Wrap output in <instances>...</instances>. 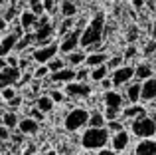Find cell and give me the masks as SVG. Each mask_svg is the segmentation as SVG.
Returning a JSON list of instances; mask_svg holds the SVG:
<instances>
[{"instance_id":"cell-8","label":"cell","mask_w":156,"mask_h":155,"mask_svg":"<svg viewBox=\"0 0 156 155\" xmlns=\"http://www.w3.org/2000/svg\"><path fill=\"white\" fill-rule=\"evenodd\" d=\"M20 78H22V72H20V68H10L8 66L6 70L0 72V92H2L4 88H16L20 81Z\"/></svg>"},{"instance_id":"cell-50","label":"cell","mask_w":156,"mask_h":155,"mask_svg":"<svg viewBox=\"0 0 156 155\" xmlns=\"http://www.w3.org/2000/svg\"><path fill=\"white\" fill-rule=\"evenodd\" d=\"M22 155H36V145H28L26 151H24Z\"/></svg>"},{"instance_id":"cell-12","label":"cell","mask_w":156,"mask_h":155,"mask_svg":"<svg viewBox=\"0 0 156 155\" xmlns=\"http://www.w3.org/2000/svg\"><path fill=\"white\" fill-rule=\"evenodd\" d=\"M129 143H130V135H129V131H121V133H115V135H111V149H113L115 153H121V151H125L126 147H129Z\"/></svg>"},{"instance_id":"cell-46","label":"cell","mask_w":156,"mask_h":155,"mask_svg":"<svg viewBox=\"0 0 156 155\" xmlns=\"http://www.w3.org/2000/svg\"><path fill=\"white\" fill-rule=\"evenodd\" d=\"M14 16H16V6H10V8H8V12L2 16V18L6 20V22H10V20H14Z\"/></svg>"},{"instance_id":"cell-51","label":"cell","mask_w":156,"mask_h":155,"mask_svg":"<svg viewBox=\"0 0 156 155\" xmlns=\"http://www.w3.org/2000/svg\"><path fill=\"white\" fill-rule=\"evenodd\" d=\"M97 155H117V153H115L113 149H107L105 147V149H101V151H97Z\"/></svg>"},{"instance_id":"cell-31","label":"cell","mask_w":156,"mask_h":155,"mask_svg":"<svg viewBox=\"0 0 156 155\" xmlns=\"http://www.w3.org/2000/svg\"><path fill=\"white\" fill-rule=\"evenodd\" d=\"M46 93L51 97V101H53V104H63V101H65V93H63V92H59V89H55V88L48 89Z\"/></svg>"},{"instance_id":"cell-29","label":"cell","mask_w":156,"mask_h":155,"mask_svg":"<svg viewBox=\"0 0 156 155\" xmlns=\"http://www.w3.org/2000/svg\"><path fill=\"white\" fill-rule=\"evenodd\" d=\"M32 76H34V80H46L48 76H50V68L48 66H36V68H32Z\"/></svg>"},{"instance_id":"cell-54","label":"cell","mask_w":156,"mask_h":155,"mask_svg":"<svg viewBox=\"0 0 156 155\" xmlns=\"http://www.w3.org/2000/svg\"><path fill=\"white\" fill-rule=\"evenodd\" d=\"M40 155H57V153L53 151V149H50V151H44V153H40Z\"/></svg>"},{"instance_id":"cell-9","label":"cell","mask_w":156,"mask_h":155,"mask_svg":"<svg viewBox=\"0 0 156 155\" xmlns=\"http://www.w3.org/2000/svg\"><path fill=\"white\" fill-rule=\"evenodd\" d=\"M113 85H129L130 80H134V66H121L111 76Z\"/></svg>"},{"instance_id":"cell-7","label":"cell","mask_w":156,"mask_h":155,"mask_svg":"<svg viewBox=\"0 0 156 155\" xmlns=\"http://www.w3.org/2000/svg\"><path fill=\"white\" fill-rule=\"evenodd\" d=\"M53 34H55V28H53V24L38 26V28L34 30L36 48H38V46H50V44H53Z\"/></svg>"},{"instance_id":"cell-6","label":"cell","mask_w":156,"mask_h":155,"mask_svg":"<svg viewBox=\"0 0 156 155\" xmlns=\"http://www.w3.org/2000/svg\"><path fill=\"white\" fill-rule=\"evenodd\" d=\"M81 32L83 30H79V28H75V30H71L69 34H65L63 38H61V42H59V52L61 54H71V52H75L77 48L81 46Z\"/></svg>"},{"instance_id":"cell-56","label":"cell","mask_w":156,"mask_h":155,"mask_svg":"<svg viewBox=\"0 0 156 155\" xmlns=\"http://www.w3.org/2000/svg\"><path fill=\"white\" fill-rule=\"evenodd\" d=\"M2 38H4V36H2V34H0V42H2Z\"/></svg>"},{"instance_id":"cell-33","label":"cell","mask_w":156,"mask_h":155,"mask_svg":"<svg viewBox=\"0 0 156 155\" xmlns=\"http://www.w3.org/2000/svg\"><path fill=\"white\" fill-rule=\"evenodd\" d=\"M122 62H125V58H122V56H111V58H109V62H107V68L115 72V70H119L121 66H125Z\"/></svg>"},{"instance_id":"cell-49","label":"cell","mask_w":156,"mask_h":155,"mask_svg":"<svg viewBox=\"0 0 156 155\" xmlns=\"http://www.w3.org/2000/svg\"><path fill=\"white\" fill-rule=\"evenodd\" d=\"M101 85L105 88V92H109V89H113V80H111V78H107V80L101 81Z\"/></svg>"},{"instance_id":"cell-39","label":"cell","mask_w":156,"mask_h":155,"mask_svg":"<svg viewBox=\"0 0 156 155\" xmlns=\"http://www.w3.org/2000/svg\"><path fill=\"white\" fill-rule=\"evenodd\" d=\"M28 117H32L34 121H38V123H40V121H44V117H46V113H42V112H40L38 108H32L30 112H28Z\"/></svg>"},{"instance_id":"cell-38","label":"cell","mask_w":156,"mask_h":155,"mask_svg":"<svg viewBox=\"0 0 156 155\" xmlns=\"http://www.w3.org/2000/svg\"><path fill=\"white\" fill-rule=\"evenodd\" d=\"M16 96H18V89H16V88H4L2 92H0V97H2V100H6V101L14 100Z\"/></svg>"},{"instance_id":"cell-4","label":"cell","mask_w":156,"mask_h":155,"mask_svg":"<svg viewBox=\"0 0 156 155\" xmlns=\"http://www.w3.org/2000/svg\"><path fill=\"white\" fill-rule=\"evenodd\" d=\"M130 131H133V135L140 137V139H150L156 133V121L148 115L138 117V119L130 121Z\"/></svg>"},{"instance_id":"cell-10","label":"cell","mask_w":156,"mask_h":155,"mask_svg":"<svg viewBox=\"0 0 156 155\" xmlns=\"http://www.w3.org/2000/svg\"><path fill=\"white\" fill-rule=\"evenodd\" d=\"M63 93L67 97H89L91 96V85L81 84V81H71V84L65 85Z\"/></svg>"},{"instance_id":"cell-53","label":"cell","mask_w":156,"mask_h":155,"mask_svg":"<svg viewBox=\"0 0 156 155\" xmlns=\"http://www.w3.org/2000/svg\"><path fill=\"white\" fill-rule=\"evenodd\" d=\"M8 68V62H6V58H0V72L2 70H6Z\"/></svg>"},{"instance_id":"cell-34","label":"cell","mask_w":156,"mask_h":155,"mask_svg":"<svg viewBox=\"0 0 156 155\" xmlns=\"http://www.w3.org/2000/svg\"><path fill=\"white\" fill-rule=\"evenodd\" d=\"M121 109H111V108H105V112H103V115H105V119H107V123L109 121H117V119H121Z\"/></svg>"},{"instance_id":"cell-23","label":"cell","mask_w":156,"mask_h":155,"mask_svg":"<svg viewBox=\"0 0 156 155\" xmlns=\"http://www.w3.org/2000/svg\"><path fill=\"white\" fill-rule=\"evenodd\" d=\"M87 127H93V129H103V127H107V119H105L103 112L93 109V112L89 113V123H87Z\"/></svg>"},{"instance_id":"cell-21","label":"cell","mask_w":156,"mask_h":155,"mask_svg":"<svg viewBox=\"0 0 156 155\" xmlns=\"http://www.w3.org/2000/svg\"><path fill=\"white\" fill-rule=\"evenodd\" d=\"M134 155H156V141L154 139H140L134 147Z\"/></svg>"},{"instance_id":"cell-18","label":"cell","mask_w":156,"mask_h":155,"mask_svg":"<svg viewBox=\"0 0 156 155\" xmlns=\"http://www.w3.org/2000/svg\"><path fill=\"white\" fill-rule=\"evenodd\" d=\"M18 131L22 133V135H36V133L40 131V123L34 121L32 117H22L20 123H18Z\"/></svg>"},{"instance_id":"cell-2","label":"cell","mask_w":156,"mask_h":155,"mask_svg":"<svg viewBox=\"0 0 156 155\" xmlns=\"http://www.w3.org/2000/svg\"><path fill=\"white\" fill-rule=\"evenodd\" d=\"M111 141V133L107 131V127L103 129H93V127H87L81 135V145L89 151H101L105 149V145Z\"/></svg>"},{"instance_id":"cell-26","label":"cell","mask_w":156,"mask_h":155,"mask_svg":"<svg viewBox=\"0 0 156 155\" xmlns=\"http://www.w3.org/2000/svg\"><path fill=\"white\" fill-rule=\"evenodd\" d=\"M18 123H20V119H18V113H16V112L2 113V125H4V127L14 129V127H18Z\"/></svg>"},{"instance_id":"cell-40","label":"cell","mask_w":156,"mask_h":155,"mask_svg":"<svg viewBox=\"0 0 156 155\" xmlns=\"http://www.w3.org/2000/svg\"><path fill=\"white\" fill-rule=\"evenodd\" d=\"M136 38H138V28L136 26H130V30L126 32V42L134 44V42H136Z\"/></svg>"},{"instance_id":"cell-11","label":"cell","mask_w":156,"mask_h":155,"mask_svg":"<svg viewBox=\"0 0 156 155\" xmlns=\"http://www.w3.org/2000/svg\"><path fill=\"white\" fill-rule=\"evenodd\" d=\"M50 81L53 85H57V84L67 85L71 81H75V70L73 68H63V70L55 72V74H50Z\"/></svg>"},{"instance_id":"cell-28","label":"cell","mask_w":156,"mask_h":155,"mask_svg":"<svg viewBox=\"0 0 156 155\" xmlns=\"http://www.w3.org/2000/svg\"><path fill=\"white\" fill-rule=\"evenodd\" d=\"M85 60H87V54H85V52H71V54H67L69 66H81V64H85Z\"/></svg>"},{"instance_id":"cell-13","label":"cell","mask_w":156,"mask_h":155,"mask_svg":"<svg viewBox=\"0 0 156 155\" xmlns=\"http://www.w3.org/2000/svg\"><path fill=\"white\" fill-rule=\"evenodd\" d=\"M103 101H105V108H111V109H122V104H125V96H121L119 92L115 89H109V92L103 93Z\"/></svg>"},{"instance_id":"cell-57","label":"cell","mask_w":156,"mask_h":155,"mask_svg":"<svg viewBox=\"0 0 156 155\" xmlns=\"http://www.w3.org/2000/svg\"><path fill=\"white\" fill-rule=\"evenodd\" d=\"M85 2H93V0H85Z\"/></svg>"},{"instance_id":"cell-37","label":"cell","mask_w":156,"mask_h":155,"mask_svg":"<svg viewBox=\"0 0 156 155\" xmlns=\"http://www.w3.org/2000/svg\"><path fill=\"white\" fill-rule=\"evenodd\" d=\"M30 10L34 12L36 16H44V4H42V0H30Z\"/></svg>"},{"instance_id":"cell-36","label":"cell","mask_w":156,"mask_h":155,"mask_svg":"<svg viewBox=\"0 0 156 155\" xmlns=\"http://www.w3.org/2000/svg\"><path fill=\"white\" fill-rule=\"evenodd\" d=\"M71 26H73V18H63V22H61V26H59V30H57V34L63 38L65 34H69V32H71Z\"/></svg>"},{"instance_id":"cell-43","label":"cell","mask_w":156,"mask_h":155,"mask_svg":"<svg viewBox=\"0 0 156 155\" xmlns=\"http://www.w3.org/2000/svg\"><path fill=\"white\" fill-rule=\"evenodd\" d=\"M10 135H12V133H10V129H8V127H4V125L0 123V141H8V139H10Z\"/></svg>"},{"instance_id":"cell-42","label":"cell","mask_w":156,"mask_h":155,"mask_svg":"<svg viewBox=\"0 0 156 155\" xmlns=\"http://www.w3.org/2000/svg\"><path fill=\"white\" fill-rule=\"evenodd\" d=\"M22 96H16L14 100H10V101H6L8 104V108H10V112H16V109H20V105H22Z\"/></svg>"},{"instance_id":"cell-52","label":"cell","mask_w":156,"mask_h":155,"mask_svg":"<svg viewBox=\"0 0 156 155\" xmlns=\"http://www.w3.org/2000/svg\"><path fill=\"white\" fill-rule=\"evenodd\" d=\"M6 24H8V22H6V20L2 18V16H0V34H2V32L6 30Z\"/></svg>"},{"instance_id":"cell-32","label":"cell","mask_w":156,"mask_h":155,"mask_svg":"<svg viewBox=\"0 0 156 155\" xmlns=\"http://www.w3.org/2000/svg\"><path fill=\"white\" fill-rule=\"evenodd\" d=\"M48 68H50V74H55V72L63 70V68H67V66H65V60H61V58H53L51 62L48 64Z\"/></svg>"},{"instance_id":"cell-14","label":"cell","mask_w":156,"mask_h":155,"mask_svg":"<svg viewBox=\"0 0 156 155\" xmlns=\"http://www.w3.org/2000/svg\"><path fill=\"white\" fill-rule=\"evenodd\" d=\"M20 24H22L24 34H30V32H34L36 28H38V16L32 10H24L22 14H20Z\"/></svg>"},{"instance_id":"cell-30","label":"cell","mask_w":156,"mask_h":155,"mask_svg":"<svg viewBox=\"0 0 156 155\" xmlns=\"http://www.w3.org/2000/svg\"><path fill=\"white\" fill-rule=\"evenodd\" d=\"M107 131H109L111 135H115V133H121V131H125V123H122L121 119L109 121V123H107Z\"/></svg>"},{"instance_id":"cell-55","label":"cell","mask_w":156,"mask_h":155,"mask_svg":"<svg viewBox=\"0 0 156 155\" xmlns=\"http://www.w3.org/2000/svg\"><path fill=\"white\" fill-rule=\"evenodd\" d=\"M152 38L156 40V22H154V26H152Z\"/></svg>"},{"instance_id":"cell-22","label":"cell","mask_w":156,"mask_h":155,"mask_svg":"<svg viewBox=\"0 0 156 155\" xmlns=\"http://www.w3.org/2000/svg\"><path fill=\"white\" fill-rule=\"evenodd\" d=\"M150 78H154L150 64H138V66H134V80H136V81L142 84V81L150 80Z\"/></svg>"},{"instance_id":"cell-24","label":"cell","mask_w":156,"mask_h":155,"mask_svg":"<svg viewBox=\"0 0 156 155\" xmlns=\"http://www.w3.org/2000/svg\"><path fill=\"white\" fill-rule=\"evenodd\" d=\"M53 105H55V104L51 101V97L48 96V93H42V96L36 97V108H38L42 113H50L53 109Z\"/></svg>"},{"instance_id":"cell-47","label":"cell","mask_w":156,"mask_h":155,"mask_svg":"<svg viewBox=\"0 0 156 155\" xmlns=\"http://www.w3.org/2000/svg\"><path fill=\"white\" fill-rule=\"evenodd\" d=\"M44 4V12H53V4H55V0H42Z\"/></svg>"},{"instance_id":"cell-45","label":"cell","mask_w":156,"mask_h":155,"mask_svg":"<svg viewBox=\"0 0 156 155\" xmlns=\"http://www.w3.org/2000/svg\"><path fill=\"white\" fill-rule=\"evenodd\" d=\"M154 50H156V40H150V42L144 46V56H150Z\"/></svg>"},{"instance_id":"cell-25","label":"cell","mask_w":156,"mask_h":155,"mask_svg":"<svg viewBox=\"0 0 156 155\" xmlns=\"http://www.w3.org/2000/svg\"><path fill=\"white\" fill-rule=\"evenodd\" d=\"M59 10H61V16H63V18H75V14H77V4L73 2V0H63Z\"/></svg>"},{"instance_id":"cell-48","label":"cell","mask_w":156,"mask_h":155,"mask_svg":"<svg viewBox=\"0 0 156 155\" xmlns=\"http://www.w3.org/2000/svg\"><path fill=\"white\" fill-rule=\"evenodd\" d=\"M130 4H133L134 10H142L144 8V0H130Z\"/></svg>"},{"instance_id":"cell-35","label":"cell","mask_w":156,"mask_h":155,"mask_svg":"<svg viewBox=\"0 0 156 155\" xmlns=\"http://www.w3.org/2000/svg\"><path fill=\"white\" fill-rule=\"evenodd\" d=\"M89 76H91V70H89V68H79V70H75V81L87 84Z\"/></svg>"},{"instance_id":"cell-20","label":"cell","mask_w":156,"mask_h":155,"mask_svg":"<svg viewBox=\"0 0 156 155\" xmlns=\"http://www.w3.org/2000/svg\"><path fill=\"white\" fill-rule=\"evenodd\" d=\"M111 56H107L105 52H95V54H87V60H85V66L87 68H99V66H107Z\"/></svg>"},{"instance_id":"cell-17","label":"cell","mask_w":156,"mask_h":155,"mask_svg":"<svg viewBox=\"0 0 156 155\" xmlns=\"http://www.w3.org/2000/svg\"><path fill=\"white\" fill-rule=\"evenodd\" d=\"M144 115H148V113H146V109L142 108L140 104H136V105H126V108L122 109V113H121V119H130V121H134V119H138V117H144Z\"/></svg>"},{"instance_id":"cell-1","label":"cell","mask_w":156,"mask_h":155,"mask_svg":"<svg viewBox=\"0 0 156 155\" xmlns=\"http://www.w3.org/2000/svg\"><path fill=\"white\" fill-rule=\"evenodd\" d=\"M105 12H97L95 16L91 18V22L83 28L81 32V48H89L93 44H99L103 42L105 38Z\"/></svg>"},{"instance_id":"cell-3","label":"cell","mask_w":156,"mask_h":155,"mask_svg":"<svg viewBox=\"0 0 156 155\" xmlns=\"http://www.w3.org/2000/svg\"><path fill=\"white\" fill-rule=\"evenodd\" d=\"M89 113L85 108H73L65 113V119H63V125L67 131H79L81 127H87L89 123Z\"/></svg>"},{"instance_id":"cell-15","label":"cell","mask_w":156,"mask_h":155,"mask_svg":"<svg viewBox=\"0 0 156 155\" xmlns=\"http://www.w3.org/2000/svg\"><path fill=\"white\" fill-rule=\"evenodd\" d=\"M18 40H20V36H18V34H12V32H10L8 36H4L2 42H0V58H8V56L14 52Z\"/></svg>"},{"instance_id":"cell-41","label":"cell","mask_w":156,"mask_h":155,"mask_svg":"<svg viewBox=\"0 0 156 155\" xmlns=\"http://www.w3.org/2000/svg\"><path fill=\"white\" fill-rule=\"evenodd\" d=\"M136 46H134V44H129V46H126V50H125V54H122V58L126 60V62H129L130 58H134V56H136Z\"/></svg>"},{"instance_id":"cell-27","label":"cell","mask_w":156,"mask_h":155,"mask_svg":"<svg viewBox=\"0 0 156 155\" xmlns=\"http://www.w3.org/2000/svg\"><path fill=\"white\" fill-rule=\"evenodd\" d=\"M109 78V68L107 66H99V68H93L91 70V76H89V80L91 81H97V84H101L103 80Z\"/></svg>"},{"instance_id":"cell-5","label":"cell","mask_w":156,"mask_h":155,"mask_svg":"<svg viewBox=\"0 0 156 155\" xmlns=\"http://www.w3.org/2000/svg\"><path fill=\"white\" fill-rule=\"evenodd\" d=\"M57 52H59V44H55V42L50 44V46H38L32 52V60H34L38 66H48V64L55 58Z\"/></svg>"},{"instance_id":"cell-19","label":"cell","mask_w":156,"mask_h":155,"mask_svg":"<svg viewBox=\"0 0 156 155\" xmlns=\"http://www.w3.org/2000/svg\"><path fill=\"white\" fill-rule=\"evenodd\" d=\"M156 100V78L142 81V89H140V101H152Z\"/></svg>"},{"instance_id":"cell-44","label":"cell","mask_w":156,"mask_h":155,"mask_svg":"<svg viewBox=\"0 0 156 155\" xmlns=\"http://www.w3.org/2000/svg\"><path fill=\"white\" fill-rule=\"evenodd\" d=\"M6 62H8V66H10V68H18L20 58H18V56H14V54H10V56L6 58Z\"/></svg>"},{"instance_id":"cell-16","label":"cell","mask_w":156,"mask_h":155,"mask_svg":"<svg viewBox=\"0 0 156 155\" xmlns=\"http://www.w3.org/2000/svg\"><path fill=\"white\" fill-rule=\"evenodd\" d=\"M140 89H142V84L140 81H130L125 89V100L129 101V105H136L140 101Z\"/></svg>"}]
</instances>
